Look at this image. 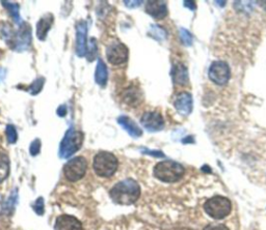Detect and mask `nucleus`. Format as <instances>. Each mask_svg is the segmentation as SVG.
I'll return each mask as SVG.
<instances>
[{"label": "nucleus", "mask_w": 266, "mask_h": 230, "mask_svg": "<svg viewBox=\"0 0 266 230\" xmlns=\"http://www.w3.org/2000/svg\"><path fill=\"white\" fill-rule=\"evenodd\" d=\"M141 195V188L137 180L127 178L119 181L109 191L112 200L120 205H130L138 201Z\"/></svg>", "instance_id": "nucleus-1"}, {"label": "nucleus", "mask_w": 266, "mask_h": 230, "mask_svg": "<svg viewBox=\"0 0 266 230\" xmlns=\"http://www.w3.org/2000/svg\"><path fill=\"white\" fill-rule=\"evenodd\" d=\"M184 172V167L173 161H163L154 167V176L164 182H176L180 180Z\"/></svg>", "instance_id": "nucleus-2"}, {"label": "nucleus", "mask_w": 266, "mask_h": 230, "mask_svg": "<svg viewBox=\"0 0 266 230\" xmlns=\"http://www.w3.org/2000/svg\"><path fill=\"white\" fill-rule=\"evenodd\" d=\"M93 167L97 175L101 177H110L116 173L119 167V161L112 152L100 151L94 158Z\"/></svg>", "instance_id": "nucleus-3"}, {"label": "nucleus", "mask_w": 266, "mask_h": 230, "mask_svg": "<svg viewBox=\"0 0 266 230\" xmlns=\"http://www.w3.org/2000/svg\"><path fill=\"white\" fill-rule=\"evenodd\" d=\"M83 142V135L79 130L70 128L65 132L59 147V157L68 159L79 150Z\"/></svg>", "instance_id": "nucleus-4"}, {"label": "nucleus", "mask_w": 266, "mask_h": 230, "mask_svg": "<svg viewBox=\"0 0 266 230\" xmlns=\"http://www.w3.org/2000/svg\"><path fill=\"white\" fill-rule=\"evenodd\" d=\"M205 212L215 220L226 218L232 210L231 201L224 196H213L204 205Z\"/></svg>", "instance_id": "nucleus-5"}, {"label": "nucleus", "mask_w": 266, "mask_h": 230, "mask_svg": "<svg viewBox=\"0 0 266 230\" xmlns=\"http://www.w3.org/2000/svg\"><path fill=\"white\" fill-rule=\"evenodd\" d=\"M87 170V161L83 157H76L66 162L63 167L64 177L69 181L81 179Z\"/></svg>", "instance_id": "nucleus-6"}, {"label": "nucleus", "mask_w": 266, "mask_h": 230, "mask_svg": "<svg viewBox=\"0 0 266 230\" xmlns=\"http://www.w3.org/2000/svg\"><path fill=\"white\" fill-rule=\"evenodd\" d=\"M209 78L210 80L217 84V85H224L226 84L231 76L230 67L224 61H215L211 64L209 68Z\"/></svg>", "instance_id": "nucleus-7"}, {"label": "nucleus", "mask_w": 266, "mask_h": 230, "mask_svg": "<svg viewBox=\"0 0 266 230\" xmlns=\"http://www.w3.org/2000/svg\"><path fill=\"white\" fill-rule=\"evenodd\" d=\"M128 56H129V50L122 43L116 42L113 43L112 45H109L107 47L106 57L112 64L119 65L125 63L128 60Z\"/></svg>", "instance_id": "nucleus-8"}, {"label": "nucleus", "mask_w": 266, "mask_h": 230, "mask_svg": "<svg viewBox=\"0 0 266 230\" xmlns=\"http://www.w3.org/2000/svg\"><path fill=\"white\" fill-rule=\"evenodd\" d=\"M141 123L150 132L160 131L164 127L163 118L158 112H146L141 119Z\"/></svg>", "instance_id": "nucleus-9"}, {"label": "nucleus", "mask_w": 266, "mask_h": 230, "mask_svg": "<svg viewBox=\"0 0 266 230\" xmlns=\"http://www.w3.org/2000/svg\"><path fill=\"white\" fill-rule=\"evenodd\" d=\"M86 23L84 21H80L76 26V53L79 57H82L86 54Z\"/></svg>", "instance_id": "nucleus-10"}, {"label": "nucleus", "mask_w": 266, "mask_h": 230, "mask_svg": "<svg viewBox=\"0 0 266 230\" xmlns=\"http://www.w3.org/2000/svg\"><path fill=\"white\" fill-rule=\"evenodd\" d=\"M55 230H83L81 222L73 216L61 215L59 216L54 225Z\"/></svg>", "instance_id": "nucleus-11"}, {"label": "nucleus", "mask_w": 266, "mask_h": 230, "mask_svg": "<svg viewBox=\"0 0 266 230\" xmlns=\"http://www.w3.org/2000/svg\"><path fill=\"white\" fill-rule=\"evenodd\" d=\"M13 39L14 48L18 51H23L30 44V26L24 23V24L21 26L18 33Z\"/></svg>", "instance_id": "nucleus-12"}, {"label": "nucleus", "mask_w": 266, "mask_h": 230, "mask_svg": "<svg viewBox=\"0 0 266 230\" xmlns=\"http://www.w3.org/2000/svg\"><path fill=\"white\" fill-rule=\"evenodd\" d=\"M175 108L180 114L188 115L192 111V97L188 93H181L177 96L175 103Z\"/></svg>", "instance_id": "nucleus-13"}, {"label": "nucleus", "mask_w": 266, "mask_h": 230, "mask_svg": "<svg viewBox=\"0 0 266 230\" xmlns=\"http://www.w3.org/2000/svg\"><path fill=\"white\" fill-rule=\"evenodd\" d=\"M54 21V17L52 14L44 15L38 22L37 24V36L40 41H45L49 29L51 28Z\"/></svg>", "instance_id": "nucleus-14"}, {"label": "nucleus", "mask_w": 266, "mask_h": 230, "mask_svg": "<svg viewBox=\"0 0 266 230\" xmlns=\"http://www.w3.org/2000/svg\"><path fill=\"white\" fill-rule=\"evenodd\" d=\"M146 12L155 19H163L168 15L167 4L163 2H148Z\"/></svg>", "instance_id": "nucleus-15"}, {"label": "nucleus", "mask_w": 266, "mask_h": 230, "mask_svg": "<svg viewBox=\"0 0 266 230\" xmlns=\"http://www.w3.org/2000/svg\"><path fill=\"white\" fill-rule=\"evenodd\" d=\"M118 123L132 137L138 138V137H141L143 135V131L141 130V128L135 122H133L131 119H129L128 117H121V118H119L118 119Z\"/></svg>", "instance_id": "nucleus-16"}, {"label": "nucleus", "mask_w": 266, "mask_h": 230, "mask_svg": "<svg viewBox=\"0 0 266 230\" xmlns=\"http://www.w3.org/2000/svg\"><path fill=\"white\" fill-rule=\"evenodd\" d=\"M172 76L174 79V82L180 85H186L188 83V73L186 67L183 64H176L173 68Z\"/></svg>", "instance_id": "nucleus-17"}, {"label": "nucleus", "mask_w": 266, "mask_h": 230, "mask_svg": "<svg viewBox=\"0 0 266 230\" xmlns=\"http://www.w3.org/2000/svg\"><path fill=\"white\" fill-rule=\"evenodd\" d=\"M124 101L128 104V105H132V106H139L140 102L143 99V95H142V91L139 88H129L127 89L124 95H123Z\"/></svg>", "instance_id": "nucleus-18"}, {"label": "nucleus", "mask_w": 266, "mask_h": 230, "mask_svg": "<svg viewBox=\"0 0 266 230\" xmlns=\"http://www.w3.org/2000/svg\"><path fill=\"white\" fill-rule=\"evenodd\" d=\"M107 67L102 59L98 60L97 67H96V73H95V80L100 86H105L107 82Z\"/></svg>", "instance_id": "nucleus-19"}, {"label": "nucleus", "mask_w": 266, "mask_h": 230, "mask_svg": "<svg viewBox=\"0 0 266 230\" xmlns=\"http://www.w3.org/2000/svg\"><path fill=\"white\" fill-rule=\"evenodd\" d=\"M10 174V159L6 154H0V182L7 179Z\"/></svg>", "instance_id": "nucleus-20"}, {"label": "nucleus", "mask_w": 266, "mask_h": 230, "mask_svg": "<svg viewBox=\"0 0 266 230\" xmlns=\"http://www.w3.org/2000/svg\"><path fill=\"white\" fill-rule=\"evenodd\" d=\"M3 5H4V7L10 12L11 16L13 17V19L15 20V22L17 23V24H20V23H22V22H21L20 15H19L20 7H19L17 4L10 3V2H3Z\"/></svg>", "instance_id": "nucleus-21"}, {"label": "nucleus", "mask_w": 266, "mask_h": 230, "mask_svg": "<svg viewBox=\"0 0 266 230\" xmlns=\"http://www.w3.org/2000/svg\"><path fill=\"white\" fill-rule=\"evenodd\" d=\"M97 54V41L94 37H91L88 42V49L86 50V57L88 61H93Z\"/></svg>", "instance_id": "nucleus-22"}, {"label": "nucleus", "mask_w": 266, "mask_h": 230, "mask_svg": "<svg viewBox=\"0 0 266 230\" xmlns=\"http://www.w3.org/2000/svg\"><path fill=\"white\" fill-rule=\"evenodd\" d=\"M44 83H45V79H44V78H39V79L35 80V82L28 87V93H30L32 96L38 95L42 90Z\"/></svg>", "instance_id": "nucleus-23"}, {"label": "nucleus", "mask_w": 266, "mask_h": 230, "mask_svg": "<svg viewBox=\"0 0 266 230\" xmlns=\"http://www.w3.org/2000/svg\"><path fill=\"white\" fill-rule=\"evenodd\" d=\"M6 133H7V138H8L9 143H11V144L16 143L17 138H18V134H17L16 128L14 126H12V125H8Z\"/></svg>", "instance_id": "nucleus-24"}, {"label": "nucleus", "mask_w": 266, "mask_h": 230, "mask_svg": "<svg viewBox=\"0 0 266 230\" xmlns=\"http://www.w3.org/2000/svg\"><path fill=\"white\" fill-rule=\"evenodd\" d=\"M180 36H181V40H182L184 45L190 46L192 44V35L190 34V32L188 30L181 29L180 30Z\"/></svg>", "instance_id": "nucleus-25"}, {"label": "nucleus", "mask_w": 266, "mask_h": 230, "mask_svg": "<svg viewBox=\"0 0 266 230\" xmlns=\"http://www.w3.org/2000/svg\"><path fill=\"white\" fill-rule=\"evenodd\" d=\"M34 210L35 212L38 214V215H43L44 214V208H45V206H44V199L42 197H40L39 199H37L36 203L34 204Z\"/></svg>", "instance_id": "nucleus-26"}, {"label": "nucleus", "mask_w": 266, "mask_h": 230, "mask_svg": "<svg viewBox=\"0 0 266 230\" xmlns=\"http://www.w3.org/2000/svg\"><path fill=\"white\" fill-rule=\"evenodd\" d=\"M41 150V141L40 139H36L31 142L30 146H29V151H30V155L31 156H37Z\"/></svg>", "instance_id": "nucleus-27"}, {"label": "nucleus", "mask_w": 266, "mask_h": 230, "mask_svg": "<svg viewBox=\"0 0 266 230\" xmlns=\"http://www.w3.org/2000/svg\"><path fill=\"white\" fill-rule=\"evenodd\" d=\"M204 230H229V229L223 224H210Z\"/></svg>", "instance_id": "nucleus-28"}, {"label": "nucleus", "mask_w": 266, "mask_h": 230, "mask_svg": "<svg viewBox=\"0 0 266 230\" xmlns=\"http://www.w3.org/2000/svg\"><path fill=\"white\" fill-rule=\"evenodd\" d=\"M57 114H58V117H65V114H66L65 105H62L57 109Z\"/></svg>", "instance_id": "nucleus-29"}, {"label": "nucleus", "mask_w": 266, "mask_h": 230, "mask_svg": "<svg viewBox=\"0 0 266 230\" xmlns=\"http://www.w3.org/2000/svg\"><path fill=\"white\" fill-rule=\"evenodd\" d=\"M124 4L127 5L128 8H136V6L139 7V5L142 4V2H124Z\"/></svg>", "instance_id": "nucleus-30"}, {"label": "nucleus", "mask_w": 266, "mask_h": 230, "mask_svg": "<svg viewBox=\"0 0 266 230\" xmlns=\"http://www.w3.org/2000/svg\"><path fill=\"white\" fill-rule=\"evenodd\" d=\"M145 154H150L151 156H155V157H164V155H163V152H161V151H152V150H146L145 151Z\"/></svg>", "instance_id": "nucleus-31"}, {"label": "nucleus", "mask_w": 266, "mask_h": 230, "mask_svg": "<svg viewBox=\"0 0 266 230\" xmlns=\"http://www.w3.org/2000/svg\"><path fill=\"white\" fill-rule=\"evenodd\" d=\"M183 5H184L186 8H188V9H190V10H193V11L196 9V6H195V4H194L193 2H184Z\"/></svg>", "instance_id": "nucleus-32"}]
</instances>
